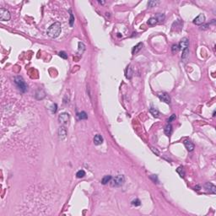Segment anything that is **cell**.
I'll return each instance as SVG.
<instances>
[{"instance_id":"obj_23","label":"cell","mask_w":216,"mask_h":216,"mask_svg":"<svg viewBox=\"0 0 216 216\" xmlns=\"http://www.w3.org/2000/svg\"><path fill=\"white\" fill-rule=\"evenodd\" d=\"M176 171L180 174V176H182V177H184L185 176V172H184V170H183V167L182 166H180L178 167L177 169H176Z\"/></svg>"},{"instance_id":"obj_8","label":"cell","mask_w":216,"mask_h":216,"mask_svg":"<svg viewBox=\"0 0 216 216\" xmlns=\"http://www.w3.org/2000/svg\"><path fill=\"white\" fill-rule=\"evenodd\" d=\"M204 21H205V15L203 14H200L198 17H196L193 20V23L195 25H197V26H201V25H203L204 23Z\"/></svg>"},{"instance_id":"obj_11","label":"cell","mask_w":216,"mask_h":216,"mask_svg":"<svg viewBox=\"0 0 216 216\" xmlns=\"http://www.w3.org/2000/svg\"><path fill=\"white\" fill-rule=\"evenodd\" d=\"M183 143H184V145H185L186 149H187L188 151H190V152L194 149V144H193V143H192L190 140H187V139L184 140Z\"/></svg>"},{"instance_id":"obj_28","label":"cell","mask_w":216,"mask_h":216,"mask_svg":"<svg viewBox=\"0 0 216 216\" xmlns=\"http://www.w3.org/2000/svg\"><path fill=\"white\" fill-rule=\"evenodd\" d=\"M58 55H59L61 58H63V59H67V58H68V55L66 54L65 52H60V53H58Z\"/></svg>"},{"instance_id":"obj_16","label":"cell","mask_w":216,"mask_h":216,"mask_svg":"<svg viewBox=\"0 0 216 216\" xmlns=\"http://www.w3.org/2000/svg\"><path fill=\"white\" fill-rule=\"evenodd\" d=\"M149 112L151 113V115H153L155 117H158L159 115H160V111H158L157 108H154V107H151L150 109H149Z\"/></svg>"},{"instance_id":"obj_20","label":"cell","mask_w":216,"mask_h":216,"mask_svg":"<svg viewBox=\"0 0 216 216\" xmlns=\"http://www.w3.org/2000/svg\"><path fill=\"white\" fill-rule=\"evenodd\" d=\"M77 116H78V117H79V120L87 119V117H88V116H87V114H86L85 111H81V112L78 113Z\"/></svg>"},{"instance_id":"obj_3","label":"cell","mask_w":216,"mask_h":216,"mask_svg":"<svg viewBox=\"0 0 216 216\" xmlns=\"http://www.w3.org/2000/svg\"><path fill=\"white\" fill-rule=\"evenodd\" d=\"M15 83L16 84V85L18 88L22 91V92H26L27 90V84H26L24 79L21 76H16L15 78Z\"/></svg>"},{"instance_id":"obj_18","label":"cell","mask_w":216,"mask_h":216,"mask_svg":"<svg viewBox=\"0 0 216 216\" xmlns=\"http://www.w3.org/2000/svg\"><path fill=\"white\" fill-rule=\"evenodd\" d=\"M111 176H110V175H107V176H105L103 178H102L101 180V183L104 184V185H105L106 183H108V182H110V181L111 180Z\"/></svg>"},{"instance_id":"obj_13","label":"cell","mask_w":216,"mask_h":216,"mask_svg":"<svg viewBox=\"0 0 216 216\" xmlns=\"http://www.w3.org/2000/svg\"><path fill=\"white\" fill-rule=\"evenodd\" d=\"M142 47H143V43H142V42H139V43H138L133 48V50H132V53H133V55L137 54V53H138V52H139L140 50L142 49Z\"/></svg>"},{"instance_id":"obj_10","label":"cell","mask_w":216,"mask_h":216,"mask_svg":"<svg viewBox=\"0 0 216 216\" xmlns=\"http://www.w3.org/2000/svg\"><path fill=\"white\" fill-rule=\"evenodd\" d=\"M178 46H179L180 49H182V50L187 49V47H189V41H188V39H187V38H183L182 41H181V42H180V43H179V45H178Z\"/></svg>"},{"instance_id":"obj_2","label":"cell","mask_w":216,"mask_h":216,"mask_svg":"<svg viewBox=\"0 0 216 216\" xmlns=\"http://www.w3.org/2000/svg\"><path fill=\"white\" fill-rule=\"evenodd\" d=\"M110 182H111V186L113 187H121L125 182V177H124L123 175H117L114 178H111Z\"/></svg>"},{"instance_id":"obj_12","label":"cell","mask_w":216,"mask_h":216,"mask_svg":"<svg viewBox=\"0 0 216 216\" xmlns=\"http://www.w3.org/2000/svg\"><path fill=\"white\" fill-rule=\"evenodd\" d=\"M94 143L95 144H96V145H100L103 143V138L100 136V134H97L95 136L94 138Z\"/></svg>"},{"instance_id":"obj_1","label":"cell","mask_w":216,"mask_h":216,"mask_svg":"<svg viewBox=\"0 0 216 216\" xmlns=\"http://www.w3.org/2000/svg\"><path fill=\"white\" fill-rule=\"evenodd\" d=\"M61 24L59 22H56V23L53 24L48 29H47V36L50 37L51 38H56L61 33Z\"/></svg>"},{"instance_id":"obj_22","label":"cell","mask_w":216,"mask_h":216,"mask_svg":"<svg viewBox=\"0 0 216 216\" xmlns=\"http://www.w3.org/2000/svg\"><path fill=\"white\" fill-rule=\"evenodd\" d=\"M84 176H85V171H84V170H80V171H79L76 173V176L78 178H83Z\"/></svg>"},{"instance_id":"obj_7","label":"cell","mask_w":216,"mask_h":216,"mask_svg":"<svg viewBox=\"0 0 216 216\" xmlns=\"http://www.w3.org/2000/svg\"><path fill=\"white\" fill-rule=\"evenodd\" d=\"M67 137V130L64 126H61L58 129V138L60 140H63Z\"/></svg>"},{"instance_id":"obj_19","label":"cell","mask_w":216,"mask_h":216,"mask_svg":"<svg viewBox=\"0 0 216 216\" xmlns=\"http://www.w3.org/2000/svg\"><path fill=\"white\" fill-rule=\"evenodd\" d=\"M132 75H133V69L129 66V67H127V70H126V77L127 79H131L132 78Z\"/></svg>"},{"instance_id":"obj_5","label":"cell","mask_w":216,"mask_h":216,"mask_svg":"<svg viewBox=\"0 0 216 216\" xmlns=\"http://www.w3.org/2000/svg\"><path fill=\"white\" fill-rule=\"evenodd\" d=\"M69 119H70V116H69L68 113H67V112L62 113V114H60L59 116H58L59 122L62 124H63V125H66V124L68 123Z\"/></svg>"},{"instance_id":"obj_25","label":"cell","mask_w":216,"mask_h":216,"mask_svg":"<svg viewBox=\"0 0 216 216\" xmlns=\"http://www.w3.org/2000/svg\"><path fill=\"white\" fill-rule=\"evenodd\" d=\"M69 13H70V20H69V25L70 26H73L74 22V17L73 14L71 12V10H69Z\"/></svg>"},{"instance_id":"obj_30","label":"cell","mask_w":216,"mask_h":216,"mask_svg":"<svg viewBox=\"0 0 216 216\" xmlns=\"http://www.w3.org/2000/svg\"><path fill=\"white\" fill-rule=\"evenodd\" d=\"M51 110H52V112H53V113L56 112L57 110H58V105H57V104H53V105H52Z\"/></svg>"},{"instance_id":"obj_6","label":"cell","mask_w":216,"mask_h":216,"mask_svg":"<svg viewBox=\"0 0 216 216\" xmlns=\"http://www.w3.org/2000/svg\"><path fill=\"white\" fill-rule=\"evenodd\" d=\"M158 97L161 101L165 102V103H167V104L171 103V97H170L169 94H167V93H165V92L159 93Z\"/></svg>"},{"instance_id":"obj_14","label":"cell","mask_w":216,"mask_h":216,"mask_svg":"<svg viewBox=\"0 0 216 216\" xmlns=\"http://www.w3.org/2000/svg\"><path fill=\"white\" fill-rule=\"evenodd\" d=\"M188 58H189V50L188 48H187V49H184L183 52H182V59L184 63H186L187 61V59H188Z\"/></svg>"},{"instance_id":"obj_29","label":"cell","mask_w":216,"mask_h":216,"mask_svg":"<svg viewBox=\"0 0 216 216\" xmlns=\"http://www.w3.org/2000/svg\"><path fill=\"white\" fill-rule=\"evenodd\" d=\"M132 204L134 206H139L141 203H140V201L138 199H135V200H133V201H132Z\"/></svg>"},{"instance_id":"obj_21","label":"cell","mask_w":216,"mask_h":216,"mask_svg":"<svg viewBox=\"0 0 216 216\" xmlns=\"http://www.w3.org/2000/svg\"><path fill=\"white\" fill-rule=\"evenodd\" d=\"M157 23H158V20H156L155 17L150 18L149 20H148V24H149V26H154V25H156Z\"/></svg>"},{"instance_id":"obj_24","label":"cell","mask_w":216,"mask_h":216,"mask_svg":"<svg viewBox=\"0 0 216 216\" xmlns=\"http://www.w3.org/2000/svg\"><path fill=\"white\" fill-rule=\"evenodd\" d=\"M159 3H160L159 1H149V2H148V6L150 8L154 7V6H156Z\"/></svg>"},{"instance_id":"obj_32","label":"cell","mask_w":216,"mask_h":216,"mask_svg":"<svg viewBox=\"0 0 216 216\" xmlns=\"http://www.w3.org/2000/svg\"><path fill=\"white\" fill-rule=\"evenodd\" d=\"M151 149H152V150H153V151H154V153H156V154H159V152H158V151H157V150H156V149H154V148H151Z\"/></svg>"},{"instance_id":"obj_4","label":"cell","mask_w":216,"mask_h":216,"mask_svg":"<svg viewBox=\"0 0 216 216\" xmlns=\"http://www.w3.org/2000/svg\"><path fill=\"white\" fill-rule=\"evenodd\" d=\"M11 18L9 11L4 9H0V20L2 21H8Z\"/></svg>"},{"instance_id":"obj_26","label":"cell","mask_w":216,"mask_h":216,"mask_svg":"<svg viewBox=\"0 0 216 216\" xmlns=\"http://www.w3.org/2000/svg\"><path fill=\"white\" fill-rule=\"evenodd\" d=\"M155 18H156V20H160V21H163L164 20H165V15H161V14H158V15H156V17H155Z\"/></svg>"},{"instance_id":"obj_27","label":"cell","mask_w":216,"mask_h":216,"mask_svg":"<svg viewBox=\"0 0 216 216\" xmlns=\"http://www.w3.org/2000/svg\"><path fill=\"white\" fill-rule=\"evenodd\" d=\"M171 50H172L173 53H177V52L180 50L179 46L176 45H176H173V46H172V47H171Z\"/></svg>"},{"instance_id":"obj_31","label":"cell","mask_w":216,"mask_h":216,"mask_svg":"<svg viewBox=\"0 0 216 216\" xmlns=\"http://www.w3.org/2000/svg\"><path fill=\"white\" fill-rule=\"evenodd\" d=\"M175 119H176V115H175V114H172V115H171V116L169 117V119H168V122H172L173 120H175Z\"/></svg>"},{"instance_id":"obj_17","label":"cell","mask_w":216,"mask_h":216,"mask_svg":"<svg viewBox=\"0 0 216 216\" xmlns=\"http://www.w3.org/2000/svg\"><path fill=\"white\" fill-rule=\"evenodd\" d=\"M85 50V46L83 42H79V49H78V53L79 54H82V53L84 52Z\"/></svg>"},{"instance_id":"obj_9","label":"cell","mask_w":216,"mask_h":216,"mask_svg":"<svg viewBox=\"0 0 216 216\" xmlns=\"http://www.w3.org/2000/svg\"><path fill=\"white\" fill-rule=\"evenodd\" d=\"M204 187H205L206 191L207 192H209L210 193H213V194H215L216 193V187L211 182H208L204 185Z\"/></svg>"},{"instance_id":"obj_15","label":"cell","mask_w":216,"mask_h":216,"mask_svg":"<svg viewBox=\"0 0 216 216\" xmlns=\"http://www.w3.org/2000/svg\"><path fill=\"white\" fill-rule=\"evenodd\" d=\"M164 131H165V133L166 135H168V136H170L171 133V132H172V126L171 125V124H167L166 126L165 127V129H164Z\"/></svg>"}]
</instances>
